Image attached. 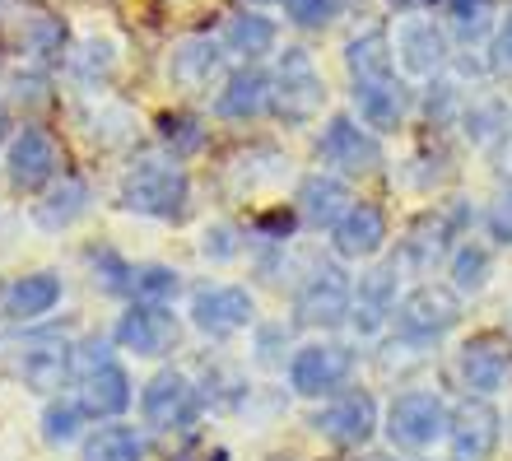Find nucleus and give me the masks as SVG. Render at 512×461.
<instances>
[{"label":"nucleus","instance_id":"1","mask_svg":"<svg viewBox=\"0 0 512 461\" xmlns=\"http://www.w3.org/2000/svg\"><path fill=\"white\" fill-rule=\"evenodd\" d=\"M117 205L131 215L182 224L191 215V173L173 154H135L117 182Z\"/></svg>","mask_w":512,"mask_h":461},{"label":"nucleus","instance_id":"2","mask_svg":"<svg viewBox=\"0 0 512 461\" xmlns=\"http://www.w3.org/2000/svg\"><path fill=\"white\" fill-rule=\"evenodd\" d=\"M475 219H480V210H475L466 196H443V201H433L429 210H419V215L405 224V238H401V247H396L401 271L429 280L438 266H447L452 247L471 233Z\"/></svg>","mask_w":512,"mask_h":461},{"label":"nucleus","instance_id":"3","mask_svg":"<svg viewBox=\"0 0 512 461\" xmlns=\"http://www.w3.org/2000/svg\"><path fill=\"white\" fill-rule=\"evenodd\" d=\"M461 317H466V299L447 280H419L396 303L391 340H405L415 350H433V345H443L457 331Z\"/></svg>","mask_w":512,"mask_h":461},{"label":"nucleus","instance_id":"4","mask_svg":"<svg viewBox=\"0 0 512 461\" xmlns=\"http://www.w3.org/2000/svg\"><path fill=\"white\" fill-rule=\"evenodd\" d=\"M359 373V350L350 340H336V336H317V340H303L284 368L289 378V392L298 401H331L340 396L345 387L354 382Z\"/></svg>","mask_w":512,"mask_h":461},{"label":"nucleus","instance_id":"5","mask_svg":"<svg viewBox=\"0 0 512 461\" xmlns=\"http://www.w3.org/2000/svg\"><path fill=\"white\" fill-rule=\"evenodd\" d=\"M350 303H354V280L350 271L340 266L336 257L331 261H312L303 280L294 285V317L289 322L303 326V331H340L350 326Z\"/></svg>","mask_w":512,"mask_h":461},{"label":"nucleus","instance_id":"6","mask_svg":"<svg viewBox=\"0 0 512 461\" xmlns=\"http://www.w3.org/2000/svg\"><path fill=\"white\" fill-rule=\"evenodd\" d=\"M447 420H452V401L433 387H405L387 401L382 410V434L391 448L401 452H429L433 443L447 438Z\"/></svg>","mask_w":512,"mask_h":461},{"label":"nucleus","instance_id":"7","mask_svg":"<svg viewBox=\"0 0 512 461\" xmlns=\"http://www.w3.org/2000/svg\"><path fill=\"white\" fill-rule=\"evenodd\" d=\"M275 94H270V117L280 126H312L326 108V80L308 47H284L275 70Z\"/></svg>","mask_w":512,"mask_h":461},{"label":"nucleus","instance_id":"8","mask_svg":"<svg viewBox=\"0 0 512 461\" xmlns=\"http://www.w3.org/2000/svg\"><path fill=\"white\" fill-rule=\"evenodd\" d=\"M205 415V392L201 382L182 373V368H159L154 378L140 387V420L154 434H191Z\"/></svg>","mask_w":512,"mask_h":461},{"label":"nucleus","instance_id":"9","mask_svg":"<svg viewBox=\"0 0 512 461\" xmlns=\"http://www.w3.org/2000/svg\"><path fill=\"white\" fill-rule=\"evenodd\" d=\"M312 154H317V163H322L326 173L345 177V182H350V177L378 173L382 163H387V154H382V136H373V131H368L359 117H350V112L326 117Z\"/></svg>","mask_w":512,"mask_h":461},{"label":"nucleus","instance_id":"10","mask_svg":"<svg viewBox=\"0 0 512 461\" xmlns=\"http://www.w3.org/2000/svg\"><path fill=\"white\" fill-rule=\"evenodd\" d=\"M0 168L10 177L14 196H42V191L61 182V145L47 126H19L0 154Z\"/></svg>","mask_w":512,"mask_h":461},{"label":"nucleus","instance_id":"11","mask_svg":"<svg viewBox=\"0 0 512 461\" xmlns=\"http://www.w3.org/2000/svg\"><path fill=\"white\" fill-rule=\"evenodd\" d=\"M308 424H312V434L326 438V443L359 452L382 434L378 396L368 392V387H345L340 396H331V401H322V406L312 410Z\"/></svg>","mask_w":512,"mask_h":461},{"label":"nucleus","instance_id":"12","mask_svg":"<svg viewBox=\"0 0 512 461\" xmlns=\"http://www.w3.org/2000/svg\"><path fill=\"white\" fill-rule=\"evenodd\" d=\"M14 373H19L24 387H33V392L56 396L70 382V373H75V340H70L66 331H56V326L28 331V336H19V345H14Z\"/></svg>","mask_w":512,"mask_h":461},{"label":"nucleus","instance_id":"13","mask_svg":"<svg viewBox=\"0 0 512 461\" xmlns=\"http://www.w3.org/2000/svg\"><path fill=\"white\" fill-rule=\"evenodd\" d=\"M401 261H368V271L354 280V303H350V331L359 340H378L396 322V303H401Z\"/></svg>","mask_w":512,"mask_h":461},{"label":"nucleus","instance_id":"14","mask_svg":"<svg viewBox=\"0 0 512 461\" xmlns=\"http://www.w3.org/2000/svg\"><path fill=\"white\" fill-rule=\"evenodd\" d=\"M187 317L205 340H233L256 326V294L247 285H196L187 299Z\"/></svg>","mask_w":512,"mask_h":461},{"label":"nucleus","instance_id":"15","mask_svg":"<svg viewBox=\"0 0 512 461\" xmlns=\"http://www.w3.org/2000/svg\"><path fill=\"white\" fill-rule=\"evenodd\" d=\"M447 461H494L503 443V410L489 396L461 392L447 420Z\"/></svg>","mask_w":512,"mask_h":461},{"label":"nucleus","instance_id":"16","mask_svg":"<svg viewBox=\"0 0 512 461\" xmlns=\"http://www.w3.org/2000/svg\"><path fill=\"white\" fill-rule=\"evenodd\" d=\"M452 373H457L461 392L471 396H494L512 387V336L503 331H480V336L461 340L452 354Z\"/></svg>","mask_w":512,"mask_h":461},{"label":"nucleus","instance_id":"17","mask_svg":"<svg viewBox=\"0 0 512 461\" xmlns=\"http://www.w3.org/2000/svg\"><path fill=\"white\" fill-rule=\"evenodd\" d=\"M117 350L135 354V359H168L182 345V317L168 303H126V312L112 326Z\"/></svg>","mask_w":512,"mask_h":461},{"label":"nucleus","instance_id":"18","mask_svg":"<svg viewBox=\"0 0 512 461\" xmlns=\"http://www.w3.org/2000/svg\"><path fill=\"white\" fill-rule=\"evenodd\" d=\"M391 52L410 80H438L452 66V38L433 14H405L391 33Z\"/></svg>","mask_w":512,"mask_h":461},{"label":"nucleus","instance_id":"19","mask_svg":"<svg viewBox=\"0 0 512 461\" xmlns=\"http://www.w3.org/2000/svg\"><path fill=\"white\" fill-rule=\"evenodd\" d=\"M387 238H391V219L378 201H354L350 210L331 224V233H326L331 257H336L340 266H368V261H378Z\"/></svg>","mask_w":512,"mask_h":461},{"label":"nucleus","instance_id":"20","mask_svg":"<svg viewBox=\"0 0 512 461\" xmlns=\"http://www.w3.org/2000/svg\"><path fill=\"white\" fill-rule=\"evenodd\" d=\"M350 103H354V117H359L373 136H396V131H405L410 112H415V89H410L401 75L354 80Z\"/></svg>","mask_w":512,"mask_h":461},{"label":"nucleus","instance_id":"21","mask_svg":"<svg viewBox=\"0 0 512 461\" xmlns=\"http://www.w3.org/2000/svg\"><path fill=\"white\" fill-rule=\"evenodd\" d=\"M61 299H66V280L56 271L14 275L10 285L0 289V317H5V322H19V326L47 322V317L61 308Z\"/></svg>","mask_w":512,"mask_h":461},{"label":"nucleus","instance_id":"22","mask_svg":"<svg viewBox=\"0 0 512 461\" xmlns=\"http://www.w3.org/2000/svg\"><path fill=\"white\" fill-rule=\"evenodd\" d=\"M289 205L298 210V224H303V229H326V233H331V224L350 210L354 196H350V182H345V177L317 168V173L298 177L294 201H289Z\"/></svg>","mask_w":512,"mask_h":461},{"label":"nucleus","instance_id":"23","mask_svg":"<svg viewBox=\"0 0 512 461\" xmlns=\"http://www.w3.org/2000/svg\"><path fill=\"white\" fill-rule=\"evenodd\" d=\"M75 396L89 410V420H122L126 406L135 401V382L122 359H108V364H98L75 378Z\"/></svg>","mask_w":512,"mask_h":461},{"label":"nucleus","instance_id":"24","mask_svg":"<svg viewBox=\"0 0 512 461\" xmlns=\"http://www.w3.org/2000/svg\"><path fill=\"white\" fill-rule=\"evenodd\" d=\"M270 94H275L270 70L238 66L229 80H224V89L215 94V117L219 122H233V126H247V122H256V117L270 112Z\"/></svg>","mask_w":512,"mask_h":461},{"label":"nucleus","instance_id":"25","mask_svg":"<svg viewBox=\"0 0 512 461\" xmlns=\"http://www.w3.org/2000/svg\"><path fill=\"white\" fill-rule=\"evenodd\" d=\"M89 210H94V187L75 173H61V182H52V187L33 201V224H38L42 233H66V229H75Z\"/></svg>","mask_w":512,"mask_h":461},{"label":"nucleus","instance_id":"26","mask_svg":"<svg viewBox=\"0 0 512 461\" xmlns=\"http://www.w3.org/2000/svg\"><path fill=\"white\" fill-rule=\"evenodd\" d=\"M219 42H224V52L238 56L243 66H256L261 56L275 52V42H280V24H275L270 14H256V10L229 14V19H224Z\"/></svg>","mask_w":512,"mask_h":461},{"label":"nucleus","instance_id":"27","mask_svg":"<svg viewBox=\"0 0 512 461\" xmlns=\"http://www.w3.org/2000/svg\"><path fill=\"white\" fill-rule=\"evenodd\" d=\"M224 56H229L224 42L187 38L173 52V61H168V75H173V84H182V89H210V80L224 70Z\"/></svg>","mask_w":512,"mask_h":461},{"label":"nucleus","instance_id":"28","mask_svg":"<svg viewBox=\"0 0 512 461\" xmlns=\"http://www.w3.org/2000/svg\"><path fill=\"white\" fill-rule=\"evenodd\" d=\"M489 280H494V247L480 243V238H461L447 257V285L457 289L461 299H475L489 289Z\"/></svg>","mask_w":512,"mask_h":461},{"label":"nucleus","instance_id":"29","mask_svg":"<svg viewBox=\"0 0 512 461\" xmlns=\"http://www.w3.org/2000/svg\"><path fill=\"white\" fill-rule=\"evenodd\" d=\"M80 461H145V434L126 420H103L94 434H84Z\"/></svg>","mask_w":512,"mask_h":461},{"label":"nucleus","instance_id":"30","mask_svg":"<svg viewBox=\"0 0 512 461\" xmlns=\"http://www.w3.org/2000/svg\"><path fill=\"white\" fill-rule=\"evenodd\" d=\"M345 70L354 80H378V75H396V52H391V33L368 28L359 38L345 42Z\"/></svg>","mask_w":512,"mask_h":461},{"label":"nucleus","instance_id":"31","mask_svg":"<svg viewBox=\"0 0 512 461\" xmlns=\"http://www.w3.org/2000/svg\"><path fill=\"white\" fill-rule=\"evenodd\" d=\"M84 424H89V410L80 406V396H47V406H42V443L47 448L84 443Z\"/></svg>","mask_w":512,"mask_h":461},{"label":"nucleus","instance_id":"32","mask_svg":"<svg viewBox=\"0 0 512 461\" xmlns=\"http://www.w3.org/2000/svg\"><path fill=\"white\" fill-rule=\"evenodd\" d=\"M84 266H89L94 289H103V294H112V299H131L135 266L112 243H89V247H84Z\"/></svg>","mask_w":512,"mask_h":461},{"label":"nucleus","instance_id":"33","mask_svg":"<svg viewBox=\"0 0 512 461\" xmlns=\"http://www.w3.org/2000/svg\"><path fill=\"white\" fill-rule=\"evenodd\" d=\"M154 131H159V145L163 154H173V159H196V154L205 150V122L201 117H191V112H159V122H154Z\"/></svg>","mask_w":512,"mask_h":461},{"label":"nucleus","instance_id":"34","mask_svg":"<svg viewBox=\"0 0 512 461\" xmlns=\"http://www.w3.org/2000/svg\"><path fill=\"white\" fill-rule=\"evenodd\" d=\"M201 392H205V406L243 410L247 401H252V382H247V373L238 364L215 359V364H210V373H205V382H201Z\"/></svg>","mask_w":512,"mask_h":461},{"label":"nucleus","instance_id":"35","mask_svg":"<svg viewBox=\"0 0 512 461\" xmlns=\"http://www.w3.org/2000/svg\"><path fill=\"white\" fill-rule=\"evenodd\" d=\"M187 289L182 271L177 266H163V261H145V266H135V280H131V299L135 303H168Z\"/></svg>","mask_w":512,"mask_h":461},{"label":"nucleus","instance_id":"36","mask_svg":"<svg viewBox=\"0 0 512 461\" xmlns=\"http://www.w3.org/2000/svg\"><path fill=\"white\" fill-rule=\"evenodd\" d=\"M294 322H256L252 326V359L256 368H289L298 345H289Z\"/></svg>","mask_w":512,"mask_h":461},{"label":"nucleus","instance_id":"37","mask_svg":"<svg viewBox=\"0 0 512 461\" xmlns=\"http://www.w3.org/2000/svg\"><path fill=\"white\" fill-rule=\"evenodd\" d=\"M298 229V210L294 205H270V210H256L252 224H247V243L256 247H284Z\"/></svg>","mask_w":512,"mask_h":461},{"label":"nucleus","instance_id":"38","mask_svg":"<svg viewBox=\"0 0 512 461\" xmlns=\"http://www.w3.org/2000/svg\"><path fill=\"white\" fill-rule=\"evenodd\" d=\"M112 66H117V47L112 42H80L75 52H70V75L80 84H89V89H98V84L112 75Z\"/></svg>","mask_w":512,"mask_h":461},{"label":"nucleus","instance_id":"39","mask_svg":"<svg viewBox=\"0 0 512 461\" xmlns=\"http://www.w3.org/2000/svg\"><path fill=\"white\" fill-rule=\"evenodd\" d=\"M466 108H471V98L452 80H433L429 94H424V117H429V126H461Z\"/></svg>","mask_w":512,"mask_h":461},{"label":"nucleus","instance_id":"40","mask_svg":"<svg viewBox=\"0 0 512 461\" xmlns=\"http://www.w3.org/2000/svg\"><path fill=\"white\" fill-rule=\"evenodd\" d=\"M284 5V19L294 28H303V33H322V28H331L345 14V0H280Z\"/></svg>","mask_w":512,"mask_h":461},{"label":"nucleus","instance_id":"41","mask_svg":"<svg viewBox=\"0 0 512 461\" xmlns=\"http://www.w3.org/2000/svg\"><path fill=\"white\" fill-rule=\"evenodd\" d=\"M247 247V229H238V224H229V219H219V224H205L201 233V257L215 261V266H224V261H238Z\"/></svg>","mask_w":512,"mask_h":461},{"label":"nucleus","instance_id":"42","mask_svg":"<svg viewBox=\"0 0 512 461\" xmlns=\"http://www.w3.org/2000/svg\"><path fill=\"white\" fill-rule=\"evenodd\" d=\"M480 224H485V233H489V243L494 247H512V182L485 205Z\"/></svg>","mask_w":512,"mask_h":461},{"label":"nucleus","instance_id":"43","mask_svg":"<svg viewBox=\"0 0 512 461\" xmlns=\"http://www.w3.org/2000/svg\"><path fill=\"white\" fill-rule=\"evenodd\" d=\"M489 70L494 75H512V10L503 14L494 38H489Z\"/></svg>","mask_w":512,"mask_h":461},{"label":"nucleus","instance_id":"44","mask_svg":"<svg viewBox=\"0 0 512 461\" xmlns=\"http://www.w3.org/2000/svg\"><path fill=\"white\" fill-rule=\"evenodd\" d=\"M443 10L452 14L461 28H480L489 19V10H494V0H443Z\"/></svg>","mask_w":512,"mask_h":461},{"label":"nucleus","instance_id":"45","mask_svg":"<svg viewBox=\"0 0 512 461\" xmlns=\"http://www.w3.org/2000/svg\"><path fill=\"white\" fill-rule=\"evenodd\" d=\"M485 154H489V168H494L499 177H508V182H512V122L503 126L499 136H494V145H489Z\"/></svg>","mask_w":512,"mask_h":461},{"label":"nucleus","instance_id":"46","mask_svg":"<svg viewBox=\"0 0 512 461\" xmlns=\"http://www.w3.org/2000/svg\"><path fill=\"white\" fill-rule=\"evenodd\" d=\"M433 5H443V0H391V10H401V14H424Z\"/></svg>","mask_w":512,"mask_h":461},{"label":"nucleus","instance_id":"47","mask_svg":"<svg viewBox=\"0 0 512 461\" xmlns=\"http://www.w3.org/2000/svg\"><path fill=\"white\" fill-rule=\"evenodd\" d=\"M359 461H401V457H396V452H364Z\"/></svg>","mask_w":512,"mask_h":461},{"label":"nucleus","instance_id":"48","mask_svg":"<svg viewBox=\"0 0 512 461\" xmlns=\"http://www.w3.org/2000/svg\"><path fill=\"white\" fill-rule=\"evenodd\" d=\"M266 461H298V457H280V452H275V457H266Z\"/></svg>","mask_w":512,"mask_h":461},{"label":"nucleus","instance_id":"49","mask_svg":"<svg viewBox=\"0 0 512 461\" xmlns=\"http://www.w3.org/2000/svg\"><path fill=\"white\" fill-rule=\"evenodd\" d=\"M243 5H270V0H243Z\"/></svg>","mask_w":512,"mask_h":461},{"label":"nucleus","instance_id":"50","mask_svg":"<svg viewBox=\"0 0 512 461\" xmlns=\"http://www.w3.org/2000/svg\"><path fill=\"white\" fill-rule=\"evenodd\" d=\"M5 5H10V0H0V19H5Z\"/></svg>","mask_w":512,"mask_h":461},{"label":"nucleus","instance_id":"51","mask_svg":"<svg viewBox=\"0 0 512 461\" xmlns=\"http://www.w3.org/2000/svg\"><path fill=\"white\" fill-rule=\"evenodd\" d=\"M508 336H512V326H508Z\"/></svg>","mask_w":512,"mask_h":461},{"label":"nucleus","instance_id":"52","mask_svg":"<svg viewBox=\"0 0 512 461\" xmlns=\"http://www.w3.org/2000/svg\"><path fill=\"white\" fill-rule=\"evenodd\" d=\"M508 424H512V420H508Z\"/></svg>","mask_w":512,"mask_h":461}]
</instances>
